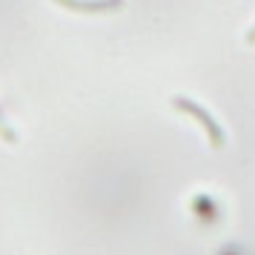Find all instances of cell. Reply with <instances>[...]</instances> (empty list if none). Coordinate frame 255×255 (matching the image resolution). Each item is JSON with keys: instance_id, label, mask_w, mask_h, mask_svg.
<instances>
[{"instance_id": "cell-1", "label": "cell", "mask_w": 255, "mask_h": 255, "mask_svg": "<svg viewBox=\"0 0 255 255\" xmlns=\"http://www.w3.org/2000/svg\"><path fill=\"white\" fill-rule=\"evenodd\" d=\"M172 106H175V109H181V112H186L189 118H195L198 124L204 127V132H207L209 146H212V149H221V146H224L227 135H224L221 124L212 118L209 109H204L201 104H195V101H192V98H186V95H172Z\"/></svg>"}, {"instance_id": "cell-2", "label": "cell", "mask_w": 255, "mask_h": 255, "mask_svg": "<svg viewBox=\"0 0 255 255\" xmlns=\"http://www.w3.org/2000/svg\"><path fill=\"white\" fill-rule=\"evenodd\" d=\"M60 9H69L78 14H106L118 12L124 6V0H55Z\"/></svg>"}, {"instance_id": "cell-3", "label": "cell", "mask_w": 255, "mask_h": 255, "mask_svg": "<svg viewBox=\"0 0 255 255\" xmlns=\"http://www.w3.org/2000/svg\"><path fill=\"white\" fill-rule=\"evenodd\" d=\"M0 138L6 140V143H17V135H14V129L9 127V121L3 118V109H0Z\"/></svg>"}, {"instance_id": "cell-4", "label": "cell", "mask_w": 255, "mask_h": 255, "mask_svg": "<svg viewBox=\"0 0 255 255\" xmlns=\"http://www.w3.org/2000/svg\"><path fill=\"white\" fill-rule=\"evenodd\" d=\"M247 43H255V26L250 29V32H247Z\"/></svg>"}]
</instances>
